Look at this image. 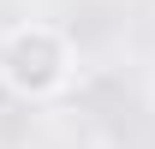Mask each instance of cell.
Listing matches in <instances>:
<instances>
[{
  "mask_svg": "<svg viewBox=\"0 0 155 149\" xmlns=\"http://www.w3.org/2000/svg\"><path fill=\"white\" fill-rule=\"evenodd\" d=\"M78 72V48L72 36L48 18H24L0 36V84L18 95V101H54L66 95Z\"/></svg>",
  "mask_w": 155,
  "mask_h": 149,
  "instance_id": "cell-1",
  "label": "cell"
}]
</instances>
